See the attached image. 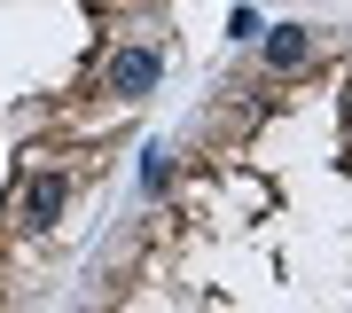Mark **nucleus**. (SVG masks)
<instances>
[{
	"mask_svg": "<svg viewBox=\"0 0 352 313\" xmlns=\"http://www.w3.org/2000/svg\"><path fill=\"white\" fill-rule=\"evenodd\" d=\"M157 78H164V55L157 47H110V63H102V94L110 102H141V94H157Z\"/></svg>",
	"mask_w": 352,
	"mask_h": 313,
	"instance_id": "obj_1",
	"label": "nucleus"
},
{
	"mask_svg": "<svg viewBox=\"0 0 352 313\" xmlns=\"http://www.w3.org/2000/svg\"><path fill=\"white\" fill-rule=\"evenodd\" d=\"M63 204H71V180H63V173H32V180H24V196H16V219L47 235V227L63 219Z\"/></svg>",
	"mask_w": 352,
	"mask_h": 313,
	"instance_id": "obj_2",
	"label": "nucleus"
},
{
	"mask_svg": "<svg viewBox=\"0 0 352 313\" xmlns=\"http://www.w3.org/2000/svg\"><path fill=\"white\" fill-rule=\"evenodd\" d=\"M258 55H266V71H298L314 55V32L305 24H274V32H258Z\"/></svg>",
	"mask_w": 352,
	"mask_h": 313,
	"instance_id": "obj_3",
	"label": "nucleus"
},
{
	"mask_svg": "<svg viewBox=\"0 0 352 313\" xmlns=\"http://www.w3.org/2000/svg\"><path fill=\"white\" fill-rule=\"evenodd\" d=\"M141 188H149V196H157V188H173V149H157V141L141 149Z\"/></svg>",
	"mask_w": 352,
	"mask_h": 313,
	"instance_id": "obj_4",
	"label": "nucleus"
},
{
	"mask_svg": "<svg viewBox=\"0 0 352 313\" xmlns=\"http://www.w3.org/2000/svg\"><path fill=\"white\" fill-rule=\"evenodd\" d=\"M258 32H266V24H258L251 8H235V16H227V39H258Z\"/></svg>",
	"mask_w": 352,
	"mask_h": 313,
	"instance_id": "obj_5",
	"label": "nucleus"
},
{
	"mask_svg": "<svg viewBox=\"0 0 352 313\" xmlns=\"http://www.w3.org/2000/svg\"><path fill=\"white\" fill-rule=\"evenodd\" d=\"M344 141H352V94H344Z\"/></svg>",
	"mask_w": 352,
	"mask_h": 313,
	"instance_id": "obj_6",
	"label": "nucleus"
}]
</instances>
